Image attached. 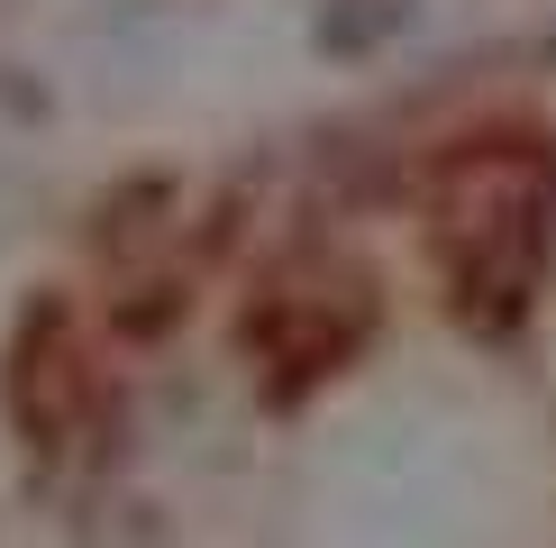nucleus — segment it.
<instances>
[{"label":"nucleus","mask_w":556,"mask_h":548,"mask_svg":"<svg viewBox=\"0 0 556 548\" xmlns=\"http://www.w3.org/2000/svg\"><path fill=\"white\" fill-rule=\"evenodd\" d=\"M539 247H547V192L529 155L475 147L438 174V257H447L475 320H511L529 302Z\"/></svg>","instance_id":"obj_1"}]
</instances>
